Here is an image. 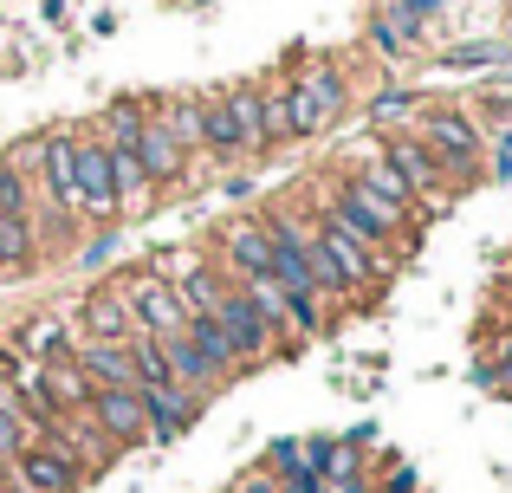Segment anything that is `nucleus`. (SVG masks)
I'll use <instances>...</instances> for the list:
<instances>
[{
  "mask_svg": "<svg viewBox=\"0 0 512 493\" xmlns=\"http://www.w3.org/2000/svg\"><path fill=\"white\" fill-rule=\"evenodd\" d=\"M305 202V195H299ZM312 215V208H305ZM396 266L402 260H389V253H376V247H363V241H350L344 228H331L325 215H312V273H318V292H325V305L331 312H350V299H383L389 292V279H396Z\"/></svg>",
  "mask_w": 512,
  "mask_h": 493,
  "instance_id": "1",
  "label": "nucleus"
},
{
  "mask_svg": "<svg viewBox=\"0 0 512 493\" xmlns=\"http://www.w3.org/2000/svg\"><path fill=\"white\" fill-rule=\"evenodd\" d=\"M305 208H312V215H325L331 228H344L350 241L389 253V260H402V253L415 247V215H396V208H389L383 195H370L357 176H331Z\"/></svg>",
  "mask_w": 512,
  "mask_h": 493,
  "instance_id": "2",
  "label": "nucleus"
},
{
  "mask_svg": "<svg viewBox=\"0 0 512 493\" xmlns=\"http://www.w3.org/2000/svg\"><path fill=\"white\" fill-rule=\"evenodd\" d=\"M415 137L428 143V156L441 163V176H448V189H474V182H487V124H480L474 111H461V104H422V117H415Z\"/></svg>",
  "mask_w": 512,
  "mask_h": 493,
  "instance_id": "3",
  "label": "nucleus"
},
{
  "mask_svg": "<svg viewBox=\"0 0 512 493\" xmlns=\"http://www.w3.org/2000/svg\"><path fill=\"white\" fill-rule=\"evenodd\" d=\"M286 78H292L299 143H312V137H325V130L344 124V111H350V72H344L338 59H292Z\"/></svg>",
  "mask_w": 512,
  "mask_h": 493,
  "instance_id": "4",
  "label": "nucleus"
},
{
  "mask_svg": "<svg viewBox=\"0 0 512 493\" xmlns=\"http://www.w3.org/2000/svg\"><path fill=\"white\" fill-rule=\"evenodd\" d=\"M111 292L124 299L137 338L169 344V338H182V331H188V312H182V299H175V286L156 273V260H150V266H124V273L111 279Z\"/></svg>",
  "mask_w": 512,
  "mask_h": 493,
  "instance_id": "5",
  "label": "nucleus"
},
{
  "mask_svg": "<svg viewBox=\"0 0 512 493\" xmlns=\"http://www.w3.org/2000/svg\"><path fill=\"white\" fill-rule=\"evenodd\" d=\"M72 176H78V228H124L111 150H104L98 130H72Z\"/></svg>",
  "mask_w": 512,
  "mask_h": 493,
  "instance_id": "6",
  "label": "nucleus"
},
{
  "mask_svg": "<svg viewBox=\"0 0 512 493\" xmlns=\"http://www.w3.org/2000/svg\"><path fill=\"white\" fill-rule=\"evenodd\" d=\"M208 260L227 273V286H247V279L273 273V234H266L260 215H234V221L214 228V253H208Z\"/></svg>",
  "mask_w": 512,
  "mask_h": 493,
  "instance_id": "7",
  "label": "nucleus"
},
{
  "mask_svg": "<svg viewBox=\"0 0 512 493\" xmlns=\"http://www.w3.org/2000/svg\"><path fill=\"white\" fill-rule=\"evenodd\" d=\"M13 487H20V493H85L91 474L78 468L52 435H33V442L13 455Z\"/></svg>",
  "mask_w": 512,
  "mask_h": 493,
  "instance_id": "8",
  "label": "nucleus"
},
{
  "mask_svg": "<svg viewBox=\"0 0 512 493\" xmlns=\"http://www.w3.org/2000/svg\"><path fill=\"white\" fill-rule=\"evenodd\" d=\"M376 150L389 156V169H396L402 182H409L415 189V202H422V215H441V208H448V176H441V163L435 156H428V143L415 137V130H396V137H383L376 143Z\"/></svg>",
  "mask_w": 512,
  "mask_h": 493,
  "instance_id": "9",
  "label": "nucleus"
},
{
  "mask_svg": "<svg viewBox=\"0 0 512 493\" xmlns=\"http://www.w3.org/2000/svg\"><path fill=\"white\" fill-rule=\"evenodd\" d=\"M208 318L221 325V338H227V351L240 357V370L266 364V357L279 351V344H273V331H266V318L247 305V292H240V286H227V292H221V305H214Z\"/></svg>",
  "mask_w": 512,
  "mask_h": 493,
  "instance_id": "10",
  "label": "nucleus"
},
{
  "mask_svg": "<svg viewBox=\"0 0 512 493\" xmlns=\"http://www.w3.org/2000/svg\"><path fill=\"white\" fill-rule=\"evenodd\" d=\"M85 416L98 422L104 435H111L117 455H130V448H150V416H143V396H137V390H91V396H85Z\"/></svg>",
  "mask_w": 512,
  "mask_h": 493,
  "instance_id": "11",
  "label": "nucleus"
},
{
  "mask_svg": "<svg viewBox=\"0 0 512 493\" xmlns=\"http://www.w3.org/2000/svg\"><path fill=\"white\" fill-rule=\"evenodd\" d=\"M130 150H137V163H143V176L156 182V189H182L188 176H195V156L182 150V143L169 137L163 124H156V111L143 117V130L130 137Z\"/></svg>",
  "mask_w": 512,
  "mask_h": 493,
  "instance_id": "12",
  "label": "nucleus"
},
{
  "mask_svg": "<svg viewBox=\"0 0 512 493\" xmlns=\"http://www.w3.org/2000/svg\"><path fill=\"white\" fill-rule=\"evenodd\" d=\"M65 318H72L78 344H130V338H137V325H130L124 299H117L111 286H91V292H85V299H78Z\"/></svg>",
  "mask_w": 512,
  "mask_h": 493,
  "instance_id": "13",
  "label": "nucleus"
},
{
  "mask_svg": "<svg viewBox=\"0 0 512 493\" xmlns=\"http://www.w3.org/2000/svg\"><path fill=\"white\" fill-rule=\"evenodd\" d=\"M52 442H59L65 448V455H72L78 461V468H85L91 474V481H98V474H111V461H117V448H111V435H104L98 429V422H91L85 416V409H65V416L59 422H52Z\"/></svg>",
  "mask_w": 512,
  "mask_h": 493,
  "instance_id": "14",
  "label": "nucleus"
},
{
  "mask_svg": "<svg viewBox=\"0 0 512 493\" xmlns=\"http://www.w3.org/2000/svg\"><path fill=\"white\" fill-rule=\"evenodd\" d=\"M137 396H143V416H150V448L175 442V435H188L201 422V396H188L182 383H150Z\"/></svg>",
  "mask_w": 512,
  "mask_h": 493,
  "instance_id": "15",
  "label": "nucleus"
},
{
  "mask_svg": "<svg viewBox=\"0 0 512 493\" xmlns=\"http://www.w3.org/2000/svg\"><path fill=\"white\" fill-rule=\"evenodd\" d=\"M7 344L26 357V364H59V357L78 351V344H72V318H65V312H33V318H20V325L7 331Z\"/></svg>",
  "mask_w": 512,
  "mask_h": 493,
  "instance_id": "16",
  "label": "nucleus"
},
{
  "mask_svg": "<svg viewBox=\"0 0 512 493\" xmlns=\"http://www.w3.org/2000/svg\"><path fill=\"white\" fill-rule=\"evenodd\" d=\"M253 91H260V143H266V156L286 150V143H299V117H292V78H286V72L253 78Z\"/></svg>",
  "mask_w": 512,
  "mask_h": 493,
  "instance_id": "17",
  "label": "nucleus"
},
{
  "mask_svg": "<svg viewBox=\"0 0 512 493\" xmlns=\"http://www.w3.org/2000/svg\"><path fill=\"white\" fill-rule=\"evenodd\" d=\"M201 156L214 163H247V137H240V117L227 111V91H208L201 98Z\"/></svg>",
  "mask_w": 512,
  "mask_h": 493,
  "instance_id": "18",
  "label": "nucleus"
},
{
  "mask_svg": "<svg viewBox=\"0 0 512 493\" xmlns=\"http://www.w3.org/2000/svg\"><path fill=\"white\" fill-rule=\"evenodd\" d=\"M104 150H111V182H117V208H124V221H130V215H150L163 189L143 176L137 150H130V143H104Z\"/></svg>",
  "mask_w": 512,
  "mask_h": 493,
  "instance_id": "19",
  "label": "nucleus"
},
{
  "mask_svg": "<svg viewBox=\"0 0 512 493\" xmlns=\"http://www.w3.org/2000/svg\"><path fill=\"white\" fill-rule=\"evenodd\" d=\"M72 364L85 370L91 390H137V370H130V344H78Z\"/></svg>",
  "mask_w": 512,
  "mask_h": 493,
  "instance_id": "20",
  "label": "nucleus"
},
{
  "mask_svg": "<svg viewBox=\"0 0 512 493\" xmlns=\"http://www.w3.org/2000/svg\"><path fill=\"white\" fill-rule=\"evenodd\" d=\"M344 176H357V182H363L370 195H383V202L396 208V215H422V202H415V189H409V182L396 176V169H389V156H383V150H370L363 163H350Z\"/></svg>",
  "mask_w": 512,
  "mask_h": 493,
  "instance_id": "21",
  "label": "nucleus"
},
{
  "mask_svg": "<svg viewBox=\"0 0 512 493\" xmlns=\"http://www.w3.org/2000/svg\"><path fill=\"white\" fill-rule=\"evenodd\" d=\"M39 266V221L0 215V279H26Z\"/></svg>",
  "mask_w": 512,
  "mask_h": 493,
  "instance_id": "22",
  "label": "nucleus"
},
{
  "mask_svg": "<svg viewBox=\"0 0 512 493\" xmlns=\"http://www.w3.org/2000/svg\"><path fill=\"white\" fill-rule=\"evenodd\" d=\"M150 111H156V124H163L188 156H201V98H195V91H169V98H156Z\"/></svg>",
  "mask_w": 512,
  "mask_h": 493,
  "instance_id": "23",
  "label": "nucleus"
},
{
  "mask_svg": "<svg viewBox=\"0 0 512 493\" xmlns=\"http://www.w3.org/2000/svg\"><path fill=\"white\" fill-rule=\"evenodd\" d=\"M39 377H46V396H52V409H85V396H91V383H85V370L72 364V357H59V364H39Z\"/></svg>",
  "mask_w": 512,
  "mask_h": 493,
  "instance_id": "24",
  "label": "nucleus"
},
{
  "mask_svg": "<svg viewBox=\"0 0 512 493\" xmlns=\"http://www.w3.org/2000/svg\"><path fill=\"white\" fill-rule=\"evenodd\" d=\"M422 104H428L422 91H409V85H383L370 104H363V111H370V124H402V130H409L415 117H422Z\"/></svg>",
  "mask_w": 512,
  "mask_h": 493,
  "instance_id": "25",
  "label": "nucleus"
},
{
  "mask_svg": "<svg viewBox=\"0 0 512 493\" xmlns=\"http://www.w3.org/2000/svg\"><path fill=\"white\" fill-rule=\"evenodd\" d=\"M435 65L441 72H493V65H512V52L500 39H467V46H448Z\"/></svg>",
  "mask_w": 512,
  "mask_h": 493,
  "instance_id": "26",
  "label": "nucleus"
},
{
  "mask_svg": "<svg viewBox=\"0 0 512 493\" xmlns=\"http://www.w3.org/2000/svg\"><path fill=\"white\" fill-rule=\"evenodd\" d=\"M143 117H150V98H111V104H104V117H98L91 130H98L104 143H130V137L143 130Z\"/></svg>",
  "mask_w": 512,
  "mask_h": 493,
  "instance_id": "27",
  "label": "nucleus"
},
{
  "mask_svg": "<svg viewBox=\"0 0 512 493\" xmlns=\"http://www.w3.org/2000/svg\"><path fill=\"white\" fill-rule=\"evenodd\" d=\"M0 215H13V221H39L33 182L20 176V163H13V156H0Z\"/></svg>",
  "mask_w": 512,
  "mask_h": 493,
  "instance_id": "28",
  "label": "nucleus"
},
{
  "mask_svg": "<svg viewBox=\"0 0 512 493\" xmlns=\"http://www.w3.org/2000/svg\"><path fill=\"white\" fill-rule=\"evenodd\" d=\"M33 435H39V429H33V422H26V409H20V396H13V390H7V383H0V455H7V461H13V455H20V448H26V442H33Z\"/></svg>",
  "mask_w": 512,
  "mask_h": 493,
  "instance_id": "29",
  "label": "nucleus"
},
{
  "mask_svg": "<svg viewBox=\"0 0 512 493\" xmlns=\"http://www.w3.org/2000/svg\"><path fill=\"white\" fill-rule=\"evenodd\" d=\"M370 46L383 52L389 65H402V59H415V46H422V39H409V33H402V26L383 13V7H376V13H370Z\"/></svg>",
  "mask_w": 512,
  "mask_h": 493,
  "instance_id": "30",
  "label": "nucleus"
},
{
  "mask_svg": "<svg viewBox=\"0 0 512 493\" xmlns=\"http://www.w3.org/2000/svg\"><path fill=\"white\" fill-rule=\"evenodd\" d=\"M227 111L240 117V137H247V150L266 156V143H260V91H253V85H227Z\"/></svg>",
  "mask_w": 512,
  "mask_h": 493,
  "instance_id": "31",
  "label": "nucleus"
},
{
  "mask_svg": "<svg viewBox=\"0 0 512 493\" xmlns=\"http://www.w3.org/2000/svg\"><path fill=\"white\" fill-rule=\"evenodd\" d=\"M117 234H124V228H91L85 241H78V260H85V266H104L117 253Z\"/></svg>",
  "mask_w": 512,
  "mask_h": 493,
  "instance_id": "32",
  "label": "nucleus"
},
{
  "mask_svg": "<svg viewBox=\"0 0 512 493\" xmlns=\"http://www.w3.org/2000/svg\"><path fill=\"white\" fill-rule=\"evenodd\" d=\"M292 461H299V435H279V442L266 448V461H260V468H266V474H286Z\"/></svg>",
  "mask_w": 512,
  "mask_h": 493,
  "instance_id": "33",
  "label": "nucleus"
},
{
  "mask_svg": "<svg viewBox=\"0 0 512 493\" xmlns=\"http://www.w3.org/2000/svg\"><path fill=\"white\" fill-rule=\"evenodd\" d=\"M20 364H26V357H20V351H13V344H7V338H0V383H13V377H20Z\"/></svg>",
  "mask_w": 512,
  "mask_h": 493,
  "instance_id": "34",
  "label": "nucleus"
},
{
  "mask_svg": "<svg viewBox=\"0 0 512 493\" xmlns=\"http://www.w3.org/2000/svg\"><path fill=\"white\" fill-rule=\"evenodd\" d=\"M234 493H279V481H273V474H266V468H253V474H247V481H240Z\"/></svg>",
  "mask_w": 512,
  "mask_h": 493,
  "instance_id": "35",
  "label": "nucleus"
},
{
  "mask_svg": "<svg viewBox=\"0 0 512 493\" xmlns=\"http://www.w3.org/2000/svg\"><path fill=\"white\" fill-rule=\"evenodd\" d=\"M487 176H500V182H512V150H487Z\"/></svg>",
  "mask_w": 512,
  "mask_h": 493,
  "instance_id": "36",
  "label": "nucleus"
},
{
  "mask_svg": "<svg viewBox=\"0 0 512 493\" xmlns=\"http://www.w3.org/2000/svg\"><path fill=\"white\" fill-rule=\"evenodd\" d=\"M7 481H13V461H7V455H0V487H7Z\"/></svg>",
  "mask_w": 512,
  "mask_h": 493,
  "instance_id": "37",
  "label": "nucleus"
},
{
  "mask_svg": "<svg viewBox=\"0 0 512 493\" xmlns=\"http://www.w3.org/2000/svg\"><path fill=\"white\" fill-rule=\"evenodd\" d=\"M59 13H65V0H46V20H59Z\"/></svg>",
  "mask_w": 512,
  "mask_h": 493,
  "instance_id": "38",
  "label": "nucleus"
},
{
  "mask_svg": "<svg viewBox=\"0 0 512 493\" xmlns=\"http://www.w3.org/2000/svg\"><path fill=\"white\" fill-rule=\"evenodd\" d=\"M500 46H506V52H512V20H506V39H500Z\"/></svg>",
  "mask_w": 512,
  "mask_h": 493,
  "instance_id": "39",
  "label": "nucleus"
},
{
  "mask_svg": "<svg viewBox=\"0 0 512 493\" xmlns=\"http://www.w3.org/2000/svg\"><path fill=\"white\" fill-rule=\"evenodd\" d=\"M0 493H20V487H13V481H7V487H0Z\"/></svg>",
  "mask_w": 512,
  "mask_h": 493,
  "instance_id": "40",
  "label": "nucleus"
}]
</instances>
